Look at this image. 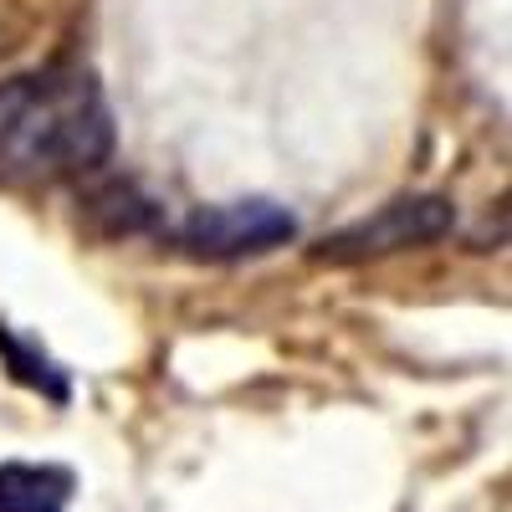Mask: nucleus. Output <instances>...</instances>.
I'll return each instance as SVG.
<instances>
[{"label": "nucleus", "instance_id": "nucleus-2", "mask_svg": "<svg viewBox=\"0 0 512 512\" xmlns=\"http://www.w3.org/2000/svg\"><path fill=\"white\" fill-rule=\"evenodd\" d=\"M451 231V200L441 195H395L384 200L379 210H369L364 221L344 226L318 241V262L349 267V262H369V256H390L405 246H425Z\"/></svg>", "mask_w": 512, "mask_h": 512}, {"label": "nucleus", "instance_id": "nucleus-5", "mask_svg": "<svg viewBox=\"0 0 512 512\" xmlns=\"http://www.w3.org/2000/svg\"><path fill=\"white\" fill-rule=\"evenodd\" d=\"M0 349H6V359H11V374H16V379H26L31 390H47L52 400H67V379H62V369H57L47 354L26 349L11 328H0Z\"/></svg>", "mask_w": 512, "mask_h": 512}, {"label": "nucleus", "instance_id": "nucleus-4", "mask_svg": "<svg viewBox=\"0 0 512 512\" xmlns=\"http://www.w3.org/2000/svg\"><path fill=\"white\" fill-rule=\"evenodd\" d=\"M77 477L57 461H0V512H67Z\"/></svg>", "mask_w": 512, "mask_h": 512}, {"label": "nucleus", "instance_id": "nucleus-1", "mask_svg": "<svg viewBox=\"0 0 512 512\" xmlns=\"http://www.w3.org/2000/svg\"><path fill=\"white\" fill-rule=\"evenodd\" d=\"M108 149L113 123L93 72L47 67L0 88V180H72L98 169Z\"/></svg>", "mask_w": 512, "mask_h": 512}, {"label": "nucleus", "instance_id": "nucleus-3", "mask_svg": "<svg viewBox=\"0 0 512 512\" xmlns=\"http://www.w3.org/2000/svg\"><path fill=\"white\" fill-rule=\"evenodd\" d=\"M297 236V221L277 200H226L200 205L180 226V246L205 262H236V256H262Z\"/></svg>", "mask_w": 512, "mask_h": 512}]
</instances>
